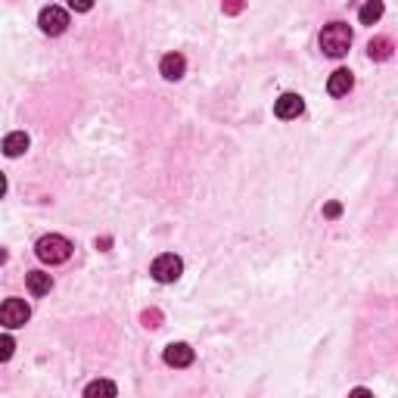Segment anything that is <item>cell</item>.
I'll return each instance as SVG.
<instances>
[{"mask_svg": "<svg viewBox=\"0 0 398 398\" xmlns=\"http://www.w3.org/2000/svg\"><path fill=\"white\" fill-rule=\"evenodd\" d=\"M352 47V28L345 22H330L324 25V31H320V50H324L327 56L340 59L349 53Z\"/></svg>", "mask_w": 398, "mask_h": 398, "instance_id": "cell-1", "label": "cell"}, {"mask_svg": "<svg viewBox=\"0 0 398 398\" xmlns=\"http://www.w3.org/2000/svg\"><path fill=\"white\" fill-rule=\"evenodd\" d=\"M35 256L44 261V265H63V261L72 258V243L59 234H47L35 243Z\"/></svg>", "mask_w": 398, "mask_h": 398, "instance_id": "cell-2", "label": "cell"}, {"mask_svg": "<svg viewBox=\"0 0 398 398\" xmlns=\"http://www.w3.org/2000/svg\"><path fill=\"white\" fill-rule=\"evenodd\" d=\"M150 274H152V281H159V283H174L177 277L184 274V261L177 258L174 252H165V256H159L150 265Z\"/></svg>", "mask_w": 398, "mask_h": 398, "instance_id": "cell-3", "label": "cell"}, {"mask_svg": "<svg viewBox=\"0 0 398 398\" xmlns=\"http://www.w3.org/2000/svg\"><path fill=\"white\" fill-rule=\"evenodd\" d=\"M31 318V308L25 299H6L4 305H0V324H4L6 330H19L28 324Z\"/></svg>", "mask_w": 398, "mask_h": 398, "instance_id": "cell-4", "label": "cell"}, {"mask_svg": "<svg viewBox=\"0 0 398 398\" xmlns=\"http://www.w3.org/2000/svg\"><path fill=\"white\" fill-rule=\"evenodd\" d=\"M38 25H41V31L50 38H56V35H63L66 28H69V10H63V6H44L38 16Z\"/></svg>", "mask_w": 398, "mask_h": 398, "instance_id": "cell-5", "label": "cell"}, {"mask_svg": "<svg viewBox=\"0 0 398 398\" xmlns=\"http://www.w3.org/2000/svg\"><path fill=\"white\" fill-rule=\"evenodd\" d=\"M305 109V100L299 94H283L274 100V115L283 118V122H290V118H299Z\"/></svg>", "mask_w": 398, "mask_h": 398, "instance_id": "cell-6", "label": "cell"}, {"mask_svg": "<svg viewBox=\"0 0 398 398\" xmlns=\"http://www.w3.org/2000/svg\"><path fill=\"white\" fill-rule=\"evenodd\" d=\"M162 358H165L168 367H190L193 358H197V352H193L187 342H172V345H165Z\"/></svg>", "mask_w": 398, "mask_h": 398, "instance_id": "cell-7", "label": "cell"}, {"mask_svg": "<svg viewBox=\"0 0 398 398\" xmlns=\"http://www.w3.org/2000/svg\"><path fill=\"white\" fill-rule=\"evenodd\" d=\"M159 72H162L165 81L184 78V72H187V59H184L181 53H168V56H162V63H159Z\"/></svg>", "mask_w": 398, "mask_h": 398, "instance_id": "cell-8", "label": "cell"}, {"mask_svg": "<svg viewBox=\"0 0 398 398\" xmlns=\"http://www.w3.org/2000/svg\"><path fill=\"white\" fill-rule=\"evenodd\" d=\"M352 88H355V78H352L349 69H336L333 75H330V81H327V94L330 97H345Z\"/></svg>", "mask_w": 398, "mask_h": 398, "instance_id": "cell-9", "label": "cell"}, {"mask_svg": "<svg viewBox=\"0 0 398 398\" xmlns=\"http://www.w3.org/2000/svg\"><path fill=\"white\" fill-rule=\"evenodd\" d=\"M28 134H25V131H13V134H6V137H4V147H0V150H4V156H10V159H19L22 156V152L25 150H28Z\"/></svg>", "mask_w": 398, "mask_h": 398, "instance_id": "cell-10", "label": "cell"}, {"mask_svg": "<svg viewBox=\"0 0 398 398\" xmlns=\"http://www.w3.org/2000/svg\"><path fill=\"white\" fill-rule=\"evenodd\" d=\"M25 286H28L31 295H47L53 290V277L44 274V271H28V274H25Z\"/></svg>", "mask_w": 398, "mask_h": 398, "instance_id": "cell-11", "label": "cell"}, {"mask_svg": "<svg viewBox=\"0 0 398 398\" xmlns=\"http://www.w3.org/2000/svg\"><path fill=\"white\" fill-rule=\"evenodd\" d=\"M379 16H383V0H367L361 6L358 19H361V25H374V22H379Z\"/></svg>", "mask_w": 398, "mask_h": 398, "instance_id": "cell-12", "label": "cell"}, {"mask_svg": "<svg viewBox=\"0 0 398 398\" xmlns=\"http://www.w3.org/2000/svg\"><path fill=\"white\" fill-rule=\"evenodd\" d=\"M367 53H370V59H389L392 56V41L389 38H374L367 44Z\"/></svg>", "mask_w": 398, "mask_h": 398, "instance_id": "cell-13", "label": "cell"}, {"mask_svg": "<svg viewBox=\"0 0 398 398\" xmlns=\"http://www.w3.org/2000/svg\"><path fill=\"white\" fill-rule=\"evenodd\" d=\"M84 395L94 398V395H118V386L109 383V379H97V383H90L88 389H84Z\"/></svg>", "mask_w": 398, "mask_h": 398, "instance_id": "cell-14", "label": "cell"}, {"mask_svg": "<svg viewBox=\"0 0 398 398\" xmlns=\"http://www.w3.org/2000/svg\"><path fill=\"white\" fill-rule=\"evenodd\" d=\"M13 349H16V340L10 333L0 336V361H10L13 358Z\"/></svg>", "mask_w": 398, "mask_h": 398, "instance_id": "cell-15", "label": "cell"}, {"mask_svg": "<svg viewBox=\"0 0 398 398\" xmlns=\"http://www.w3.org/2000/svg\"><path fill=\"white\" fill-rule=\"evenodd\" d=\"M90 6H94V0H69V10L75 13H88Z\"/></svg>", "mask_w": 398, "mask_h": 398, "instance_id": "cell-16", "label": "cell"}, {"mask_svg": "<svg viewBox=\"0 0 398 398\" xmlns=\"http://www.w3.org/2000/svg\"><path fill=\"white\" fill-rule=\"evenodd\" d=\"M324 215H327V218H340V215H342V206H340V202H327V206H324Z\"/></svg>", "mask_w": 398, "mask_h": 398, "instance_id": "cell-17", "label": "cell"}, {"mask_svg": "<svg viewBox=\"0 0 398 398\" xmlns=\"http://www.w3.org/2000/svg\"><path fill=\"white\" fill-rule=\"evenodd\" d=\"M4 193H6V177H4V172H0V199H4Z\"/></svg>", "mask_w": 398, "mask_h": 398, "instance_id": "cell-18", "label": "cell"}, {"mask_svg": "<svg viewBox=\"0 0 398 398\" xmlns=\"http://www.w3.org/2000/svg\"><path fill=\"white\" fill-rule=\"evenodd\" d=\"M227 10L236 13V10H240V0H231V4H227Z\"/></svg>", "mask_w": 398, "mask_h": 398, "instance_id": "cell-19", "label": "cell"}, {"mask_svg": "<svg viewBox=\"0 0 398 398\" xmlns=\"http://www.w3.org/2000/svg\"><path fill=\"white\" fill-rule=\"evenodd\" d=\"M4 261H6V249H0V265H4Z\"/></svg>", "mask_w": 398, "mask_h": 398, "instance_id": "cell-20", "label": "cell"}]
</instances>
